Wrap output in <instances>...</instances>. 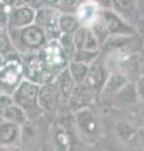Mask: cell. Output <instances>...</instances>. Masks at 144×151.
Listing matches in <instances>:
<instances>
[{
  "mask_svg": "<svg viewBox=\"0 0 144 151\" xmlns=\"http://www.w3.org/2000/svg\"><path fill=\"white\" fill-rule=\"evenodd\" d=\"M74 84L75 81L72 77L70 70L64 68L63 70H60L58 76L54 79V86L57 88V93H58V98L62 101H69L73 89H74Z\"/></svg>",
  "mask_w": 144,
  "mask_h": 151,
  "instance_id": "obj_10",
  "label": "cell"
},
{
  "mask_svg": "<svg viewBox=\"0 0 144 151\" xmlns=\"http://www.w3.org/2000/svg\"><path fill=\"white\" fill-rule=\"evenodd\" d=\"M99 5L94 0H85L77 8V19L83 27H93L99 20Z\"/></svg>",
  "mask_w": 144,
  "mask_h": 151,
  "instance_id": "obj_7",
  "label": "cell"
},
{
  "mask_svg": "<svg viewBox=\"0 0 144 151\" xmlns=\"http://www.w3.org/2000/svg\"><path fill=\"white\" fill-rule=\"evenodd\" d=\"M59 42H60V44H62L64 52H65V54L69 57H73L77 49H75V45H74L72 34H65V33H63V35L59 38Z\"/></svg>",
  "mask_w": 144,
  "mask_h": 151,
  "instance_id": "obj_22",
  "label": "cell"
},
{
  "mask_svg": "<svg viewBox=\"0 0 144 151\" xmlns=\"http://www.w3.org/2000/svg\"><path fill=\"white\" fill-rule=\"evenodd\" d=\"M3 60H4V55L0 53V67H1V64H3Z\"/></svg>",
  "mask_w": 144,
  "mask_h": 151,
  "instance_id": "obj_31",
  "label": "cell"
},
{
  "mask_svg": "<svg viewBox=\"0 0 144 151\" xmlns=\"http://www.w3.org/2000/svg\"><path fill=\"white\" fill-rule=\"evenodd\" d=\"M103 23L106 28V30L109 32V34H114V35H133L134 34V30L132 28L128 27L113 12L106 10L103 13Z\"/></svg>",
  "mask_w": 144,
  "mask_h": 151,
  "instance_id": "obj_11",
  "label": "cell"
},
{
  "mask_svg": "<svg viewBox=\"0 0 144 151\" xmlns=\"http://www.w3.org/2000/svg\"><path fill=\"white\" fill-rule=\"evenodd\" d=\"M6 29L14 49L21 55L38 52L46 43L44 29L36 24H30L23 28L6 27Z\"/></svg>",
  "mask_w": 144,
  "mask_h": 151,
  "instance_id": "obj_1",
  "label": "cell"
},
{
  "mask_svg": "<svg viewBox=\"0 0 144 151\" xmlns=\"http://www.w3.org/2000/svg\"><path fill=\"white\" fill-rule=\"evenodd\" d=\"M77 122L83 135L88 136V137H95L100 130V125L94 113L84 107L77 112Z\"/></svg>",
  "mask_w": 144,
  "mask_h": 151,
  "instance_id": "obj_8",
  "label": "cell"
},
{
  "mask_svg": "<svg viewBox=\"0 0 144 151\" xmlns=\"http://www.w3.org/2000/svg\"><path fill=\"white\" fill-rule=\"evenodd\" d=\"M85 27L83 28H78V29L73 33V42L74 45H75V49H82L83 44H84V39H85Z\"/></svg>",
  "mask_w": 144,
  "mask_h": 151,
  "instance_id": "obj_24",
  "label": "cell"
},
{
  "mask_svg": "<svg viewBox=\"0 0 144 151\" xmlns=\"http://www.w3.org/2000/svg\"><path fill=\"white\" fill-rule=\"evenodd\" d=\"M127 83V79L123 74L120 73H113L106 79L103 86V93L104 94H114L117 93L124 84Z\"/></svg>",
  "mask_w": 144,
  "mask_h": 151,
  "instance_id": "obj_16",
  "label": "cell"
},
{
  "mask_svg": "<svg viewBox=\"0 0 144 151\" xmlns=\"http://www.w3.org/2000/svg\"><path fill=\"white\" fill-rule=\"evenodd\" d=\"M26 116V112L15 103H11V105L4 107L3 110H0V120L11 122V124H15L18 126L24 125L28 121Z\"/></svg>",
  "mask_w": 144,
  "mask_h": 151,
  "instance_id": "obj_14",
  "label": "cell"
},
{
  "mask_svg": "<svg viewBox=\"0 0 144 151\" xmlns=\"http://www.w3.org/2000/svg\"><path fill=\"white\" fill-rule=\"evenodd\" d=\"M23 69H24V78L34 82L36 84H41L52 82L55 78V73L50 70L41 60L38 53H28L23 54Z\"/></svg>",
  "mask_w": 144,
  "mask_h": 151,
  "instance_id": "obj_3",
  "label": "cell"
},
{
  "mask_svg": "<svg viewBox=\"0 0 144 151\" xmlns=\"http://www.w3.org/2000/svg\"><path fill=\"white\" fill-rule=\"evenodd\" d=\"M117 132H118L119 137L123 139L124 141H127V142L134 140L135 139V136H137L135 130H134L132 126L127 125V124H119L118 127H117Z\"/></svg>",
  "mask_w": 144,
  "mask_h": 151,
  "instance_id": "obj_21",
  "label": "cell"
},
{
  "mask_svg": "<svg viewBox=\"0 0 144 151\" xmlns=\"http://www.w3.org/2000/svg\"><path fill=\"white\" fill-rule=\"evenodd\" d=\"M69 70H70V74L74 78L75 83H83L85 81V77L88 73V64L74 60L70 64V67H69Z\"/></svg>",
  "mask_w": 144,
  "mask_h": 151,
  "instance_id": "obj_19",
  "label": "cell"
},
{
  "mask_svg": "<svg viewBox=\"0 0 144 151\" xmlns=\"http://www.w3.org/2000/svg\"><path fill=\"white\" fill-rule=\"evenodd\" d=\"M99 47V42L96 39L95 34L93 33V30H87L85 33V39H84V44H83L82 49H87V50H98Z\"/></svg>",
  "mask_w": 144,
  "mask_h": 151,
  "instance_id": "obj_23",
  "label": "cell"
},
{
  "mask_svg": "<svg viewBox=\"0 0 144 151\" xmlns=\"http://www.w3.org/2000/svg\"><path fill=\"white\" fill-rule=\"evenodd\" d=\"M98 50H87V49H78L74 53V60L75 62H80V63H85L89 64L93 60L96 58Z\"/></svg>",
  "mask_w": 144,
  "mask_h": 151,
  "instance_id": "obj_20",
  "label": "cell"
},
{
  "mask_svg": "<svg viewBox=\"0 0 144 151\" xmlns=\"http://www.w3.org/2000/svg\"><path fill=\"white\" fill-rule=\"evenodd\" d=\"M23 79V57L16 50L4 54V60L0 67V91L11 94Z\"/></svg>",
  "mask_w": 144,
  "mask_h": 151,
  "instance_id": "obj_2",
  "label": "cell"
},
{
  "mask_svg": "<svg viewBox=\"0 0 144 151\" xmlns=\"http://www.w3.org/2000/svg\"><path fill=\"white\" fill-rule=\"evenodd\" d=\"M20 139V126L0 120V146H11Z\"/></svg>",
  "mask_w": 144,
  "mask_h": 151,
  "instance_id": "obj_13",
  "label": "cell"
},
{
  "mask_svg": "<svg viewBox=\"0 0 144 151\" xmlns=\"http://www.w3.org/2000/svg\"><path fill=\"white\" fill-rule=\"evenodd\" d=\"M58 17L59 13L53 8H39L35 13V22L34 24L39 25L43 29L49 27L58 25Z\"/></svg>",
  "mask_w": 144,
  "mask_h": 151,
  "instance_id": "obj_15",
  "label": "cell"
},
{
  "mask_svg": "<svg viewBox=\"0 0 144 151\" xmlns=\"http://www.w3.org/2000/svg\"><path fill=\"white\" fill-rule=\"evenodd\" d=\"M139 139H140L142 144L144 145V129H142L140 131H139Z\"/></svg>",
  "mask_w": 144,
  "mask_h": 151,
  "instance_id": "obj_29",
  "label": "cell"
},
{
  "mask_svg": "<svg viewBox=\"0 0 144 151\" xmlns=\"http://www.w3.org/2000/svg\"><path fill=\"white\" fill-rule=\"evenodd\" d=\"M35 13L36 9L29 5H18L10 8L8 13V23L6 27L10 28H23L30 24H34L35 22Z\"/></svg>",
  "mask_w": 144,
  "mask_h": 151,
  "instance_id": "obj_6",
  "label": "cell"
},
{
  "mask_svg": "<svg viewBox=\"0 0 144 151\" xmlns=\"http://www.w3.org/2000/svg\"><path fill=\"white\" fill-rule=\"evenodd\" d=\"M39 84L29 81V79H23L18 84L15 91L11 93L13 103H15L19 107L26 112L31 111L38 105V92H39Z\"/></svg>",
  "mask_w": 144,
  "mask_h": 151,
  "instance_id": "obj_5",
  "label": "cell"
},
{
  "mask_svg": "<svg viewBox=\"0 0 144 151\" xmlns=\"http://www.w3.org/2000/svg\"><path fill=\"white\" fill-rule=\"evenodd\" d=\"M55 139H57L58 141V144L60 146H65L68 145V141H69V137H68V135H67V132L64 131V130H58L57 131V134H55Z\"/></svg>",
  "mask_w": 144,
  "mask_h": 151,
  "instance_id": "obj_26",
  "label": "cell"
},
{
  "mask_svg": "<svg viewBox=\"0 0 144 151\" xmlns=\"http://www.w3.org/2000/svg\"><path fill=\"white\" fill-rule=\"evenodd\" d=\"M58 93L53 82L44 83L39 87L38 92V106L44 111L53 112L57 107L58 102Z\"/></svg>",
  "mask_w": 144,
  "mask_h": 151,
  "instance_id": "obj_9",
  "label": "cell"
},
{
  "mask_svg": "<svg viewBox=\"0 0 144 151\" xmlns=\"http://www.w3.org/2000/svg\"><path fill=\"white\" fill-rule=\"evenodd\" d=\"M79 25V22L75 17L69 15V14H62V15L58 17V27L62 33H65V34H72L74 33Z\"/></svg>",
  "mask_w": 144,
  "mask_h": 151,
  "instance_id": "obj_17",
  "label": "cell"
},
{
  "mask_svg": "<svg viewBox=\"0 0 144 151\" xmlns=\"http://www.w3.org/2000/svg\"><path fill=\"white\" fill-rule=\"evenodd\" d=\"M105 81H106L105 69L101 65L93 64L90 68H88V73H87L84 83L92 92L99 91L100 88H103Z\"/></svg>",
  "mask_w": 144,
  "mask_h": 151,
  "instance_id": "obj_12",
  "label": "cell"
},
{
  "mask_svg": "<svg viewBox=\"0 0 144 151\" xmlns=\"http://www.w3.org/2000/svg\"><path fill=\"white\" fill-rule=\"evenodd\" d=\"M41 3L46 4V5H55L59 3V0H41Z\"/></svg>",
  "mask_w": 144,
  "mask_h": 151,
  "instance_id": "obj_28",
  "label": "cell"
},
{
  "mask_svg": "<svg viewBox=\"0 0 144 151\" xmlns=\"http://www.w3.org/2000/svg\"><path fill=\"white\" fill-rule=\"evenodd\" d=\"M137 88L133 83H125L124 86L117 92V97L124 103H132L137 98Z\"/></svg>",
  "mask_w": 144,
  "mask_h": 151,
  "instance_id": "obj_18",
  "label": "cell"
},
{
  "mask_svg": "<svg viewBox=\"0 0 144 151\" xmlns=\"http://www.w3.org/2000/svg\"><path fill=\"white\" fill-rule=\"evenodd\" d=\"M38 54L46 67L54 73H59L67 67L68 57L59 39H50L38 50Z\"/></svg>",
  "mask_w": 144,
  "mask_h": 151,
  "instance_id": "obj_4",
  "label": "cell"
},
{
  "mask_svg": "<svg viewBox=\"0 0 144 151\" xmlns=\"http://www.w3.org/2000/svg\"><path fill=\"white\" fill-rule=\"evenodd\" d=\"M6 29V25H3V24H0V34H1V33L4 32Z\"/></svg>",
  "mask_w": 144,
  "mask_h": 151,
  "instance_id": "obj_30",
  "label": "cell"
},
{
  "mask_svg": "<svg viewBox=\"0 0 144 151\" xmlns=\"http://www.w3.org/2000/svg\"><path fill=\"white\" fill-rule=\"evenodd\" d=\"M135 88H137V94L144 101V76L140 79H139V82L135 86Z\"/></svg>",
  "mask_w": 144,
  "mask_h": 151,
  "instance_id": "obj_27",
  "label": "cell"
},
{
  "mask_svg": "<svg viewBox=\"0 0 144 151\" xmlns=\"http://www.w3.org/2000/svg\"><path fill=\"white\" fill-rule=\"evenodd\" d=\"M111 3L120 12H128L133 8V0H111Z\"/></svg>",
  "mask_w": 144,
  "mask_h": 151,
  "instance_id": "obj_25",
  "label": "cell"
}]
</instances>
